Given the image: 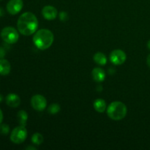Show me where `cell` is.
<instances>
[{"instance_id":"cell-1","label":"cell","mask_w":150,"mask_h":150,"mask_svg":"<svg viewBox=\"0 0 150 150\" xmlns=\"http://www.w3.org/2000/svg\"><path fill=\"white\" fill-rule=\"evenodd\" d=\"M17 27L21 34L29 36L35 33L38 29V20L35 14L30 12H26L18 19Z\"/></svg>"},{"instance_id":"cell-2","label":"cell","mask_w":150,"mask_h":150,"mask_svg":"<svg viewBox=\"0 0 150 150\" xmlns=\"http://www.w3.org/2000/svg\"><path fill=\"white\" fill-rule=\"evenodd\" d=\"M54 34L49 29H42L38 30L33 37V42L40 50L48 49L54 42Z\"/></svg>"},{"instance_id":"cell-3","label":"cell","mask_w":150,"mask_h":150,"mask_svg":"<svg viewBox=\"0 0 150 150\" xmlns=\"http://www.w3.org/2000/svg\"><path fill=\"white\" fill-rule=\"evenodd\" d=\"M127 112V106L120 101L112 102L107 108V114L108 117L115 121H119L124 119Z\"/></svg>"},{"instance_id":"cell-4","label":"cell","mask_w":150,"mask_h":150,"mask_svg":"<svg viewBox=\"0 0 150 150\" xmlns=\"http://www.w3.org/2000/svg\"><path fill=\"white\" fill-rule=\"evenodd\" d=\"M1 38L7 44H14L18 40V31L13 26H6L1 30Z\"/></svg>"},{"instance_id":"cell-5","label":"cell","mask_w":150,"mask_h":150,"mask_svg":"<svg viewBox=\"0 0 150 150\" xmlns=\"http://www.w3.org/2000/svg\"><path fill=\"white\" fill-rule=\"evenodd\" d=\"M27 130L26 129L25 126L20 125L16 127L13 130L10 134V140L13 143L19 144H21L26 140L27 138Z\"/></svg>"},{"instance_id":"cell-6","label":"cell","mask_w":150,"mask_h":150,"mask_svg":"<svg viewBox=\"0 0 150 150\" xmlns=\"http://www.w3.org/2000/svg\"><path fill=\"white\" fill-rule=\"evenodd\" d=\"M31 105L36 111H42L46 108L47 100L42 95H35L31 99Z\"/></svg>"},{"instance_id":"cell-7","label":"cell","mask_w":150,"mask_h":150,"mask_svg":"<svg viewBox=\"0 0 150 150\" xmlns=\"http://www.w3.org/2000/svg\"><path fill=\"white\" fill-rule=\"evenodd\" d=\"M126 54L121 49H116L110 54V60L115 65H120L125 62Z\"/></svg>"},{"instance_id":"cell-8","label":"cell","mask_w":150,"mask_h":150,"mask_svg":"<svg viewBox=\"0 0 150 150\" xmlns=\"http://www.w3.org/2000/svg\"><path fill=\"white\" fill-rule=\"evenodd\" d=\"M23 6V2L22 0H10L7 2L6 8L7 12L12 16L18 14L20 13Z\"/></svg>"},{"instance_id":"cell-9","label":"cell","mask_w":150,"mask_h":150,"mask_svg":"<svg viewBox=\"0 0 150 150\" xmlns=\"http://www.w3.org/2000/svg\"><path fill=\"white\" fill-rule=\"evenodd\" d=\"M42 15L44 18L46 20L51 21L55 19L57 17L58 12L54 7L51 5L45 6L42 10Z\"/></svg>"},{"instance_id":"cell-10","label":"cell","mask_w":150,"mask_h":150,"mask_svg":"<svg viewBox=\"0 0 150 150\" xmlns=\"http://www.w3.org/2000/svg\"><path fill=\"white\" fill-rule=\"evenodd\" d=\"M6 103L11 108H17L21 104V99L16 94L10 93L6 97Z\"/></svg>"},{"instance_id":"cell-11","label":"cell","mask_w":150,"mask_h":150,"mask_svg":"<svg viewBox=\"0 0 150 150\" xmlns=\"http://www.w3.org/2000/svg\"><path fill=\"white\" fill-rule=\"evenodd\" d=\"M92 76L94 80L97 82H102L105 79V71L100 67H95L92 70Z\"/></svg>"},{"instance_id":"cell-12","label":"cell","mask_w":150,"mask_h":150,"mask_svg":"<svg viewBox=\"0 0 150 150\" xmlns=\"http://www.w3.org/2000/svg\"><path fill=\"white\" fill-rule=\"evenodd\" d=\"M11 65L8 60L5 59H0V75L7 76L10 73Z\"/></svg>"},{"instance_id":"cell-13","label":"cell","mask_w":150,"mask_h":150,"mask_svg":"<svg viewBox=\"0 0 150 150\" xmlns=\"http://www.w3.org/2000/svg\"><path fill=\"white\" fill-rule=\"evenodd\" d=\"M93 106L95 111L99 113H103L106 109V103L104 100L99 98L95 100L93 103Z\"/></svg>"},{"instance_id":"cell-14","label":"cell","mask_w":150,"mask_h":150,"mask_svg":"<svg viewBox=\"0 0 150 150\" xmlns=\"http://www.w3.org/2000/svg\"><path fill=\"white\" fill-rule=\"evenodd\" d=\"M94 61L99 65H105L107 63L106 56L102 52H98L94 55L93 57Z\"/></svg>"},{"instance_id":"cell-15","label":"cell","mask_w":150,"mask_h":150,"mask_svg":"<svg viewBox=\"0 0 150 150\" xmlns=\"http://www.w3.org/2000/svg\"><path fill=\"white\" fill-rule=\"evenodd\" d=\"M17 118L21 125L26 126L28 120V114L26 111H23V110L19 111L17 114Z\"/></svg>"},{"instance_id":"cell-16","label":"cell","mask_w":150,"mask_h":150,"mask_svg":"<svg viewBox=\"0 0 150 150\" xmlns=\"http://www.w3.org/2000/svg\"><path fill=\"white\" fill-rule=\"evenodd\" d=\"M32 142L33 144L39 146V145L42 144V143L43 142V136L40 133H35L32 136Z\"/></svg>"},{"instance_id":"cell-17","label":"cell","mask_w":150,"mask_h":150,"mask_svg":"<svg viewBox=\"0 0 150 150\" xmlns=\"http://www.w3.org/2000/svg\"><path fill=\"white\" fill-rule=\"evenodd\" d=\"M60 111V106L57 103H53L48 107V111L51 114H56Z\"/></svg>"},{"instance_id":"cell-18","label":"cell","mask_w":150,"mask_h":150,"mask_svg":"<svg viewBox=\"0 0 150 150\" xmlns=\"http://www.w3.org/2000/svg\"><path fill=\"white\" fill-rule=\"evenodd\" d=\"M0 133L3 135H7L10 133V127L7 124L0 125Z\"/></svg>"},{"instance_id":"cell-19","label":"cell","mask_w":150,"mask_h":150,"mask_svg":"<svg viewBox=\"0 0 150 150\" xmlns=\"http://www.w3.org/2000/svg\"><path fill=\"white\" fill-rule=\"evenodd\" d=\"M67 18H68V16H67V13H65V12H61L59 13V18L62 21H65L67 19Z\"/></svg>"},{"instance_id":"cell-20","label":"cell","mask_w":150,"mask_h":150,"mask_svg":"<svg viewBox=\"0 0 150 150\" xmlns=\"http://www.w3.org/2000/svg\"><path fill=\"white\" fill-rule=\"evenodd\" d=\"M5 54H6L5 50H4L2 47H0V59L4 58Z\"/></svg>"},{"instance_id":"cell-21","label":"cell","mask_w":150,"mask_h":150,"mask_svg":"<svg viewBox=\"0 0 150 150\" xmlns=\"http://www.w3.org/2000/svg\"><path fill=\"white\" fill-rule=\"evenodd\" d=\"M4 16V10L2 7H0V17H2Z\"/></svg>"},{"instance_id":"cell-22","label":"cell","mask_w":150,"mask_h":150,"mask_svg":"<svg viewBox=\"0 0 150 150\" xmlns=\"http://www.w3.org/2000/svg\"><path fill=\"white\" fill-rule=\"evenodd\" d=\"M2 120H3V113L1 111V110L0 109V124L2 122Z\"/></svg>"},{"instance_id":"cell-23","label":"cell","mask_w":150,"mask_h":150,"mask_svg":"<svg viewBox=\"0 0 150 150\" xmlns=\"http://www.w3.org/2000/svg\"><path fill=\"white\" fill-rule=\"evenodd\" d=\"M146 63H147L148 66H149V67L150 68V54L148 56L147 58H146Z\"/></svg>"},{"instance_id":"cell-24","label":"cell","mask_w":150,"mask_h":150,"mask_svg":"<svg viewBox=\"0 0 150 150\" xmlns=\"http://www.w3.org/2000/svg\"><path fill=\"white\" fill-rule=\"evenodd\" d=\"M26 149H33V150H35V149H36V148H35V147H32V146H29V147L26 148Z\"/></svg>"},{"instance_id":"cell-25","label":"cell","mask_w":150,"mask_h":150,"mask_svg":"<svg viewBox=\"0 0 150 150\" xmlns=\"http://www.w3.org/2000/svg\"><path fill=\"white\" fill-rule=\"evenodd\" d=\"M147 47L149 48V49H150V40L148 41V42H147Z\"/></svg>"},{"instance_id":"cell-26","label":"cell","mask_w":150,"mask_h":150,"mask_svg":"<svg viewBox=\"0 0 150 150\" xmlns=\"http://www.w3.org/2000/svg\"><path fill=\"white\" fill-rule=\"evenodd\" d=\"M2 100H3V96L1 95V94H0V102H1V101H2Z\"/></svg>"}]
</instances>
